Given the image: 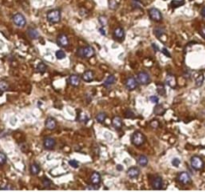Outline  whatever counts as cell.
I'll list each match as a JSON object with an SVG mask.
<instances>
[{
    "label": "cell",
    "mask_w": 205,
    "mask_h": 192,
    "mask_svg": "<svg viewBox=\"0 0 205 192\" xmlns=\"http://www.w3.org/2000/svg\"><path fill=\"white\" fill-rule=\"evenodd\" d=\"M77 55L81 58H91L94 55V49L91 46L80 47L77 49Z\"/></svg>",
    "instance_id": "1"
},
{
    "label": "cell",
    "mask_w": 205,
    "mask_h": 192,
    "mask_svg": "<svg viewBox=\"0 0 205 192\" xmlns=\"http://www.w3.org/2000/svg\"><path fill=\"white\" fill-rule=\"evenodd\" d=\"M46 18L50 23H57L61 19V11L59 9L49 10L46 14Z\"/></svg>",
    "instance_id": "2"
},
{
    "label": "cell",
    "mask_w": 205,
    "mask_h": 192,
    "mask_svg": "<svg viewBox=\"0 0 205 192\" xmlns=\"http://www.w3.org/2000/svg\"><path fill=\"white\" fill-rule=\"evenodd\" d=\"M131 141H132L133 145L139 147V146H141L143 143L145 142L144 134H143V133H141L140 131H135L132 134V136H131Z\"/></svg>",
    "instance_id": "3"
},
{
    "label": "cell",
    "mask_w": 205,
    "mask_h": 192,
    "mask_svg": "<svg viewBox=\"0 0 205 192\" xmlns=\"http://www.w3.org/2000/svg\"><path fill=\"white\" fill-rule=\"evenodd\" d=\"M190 164L193 169L195 170H201L204 167V161L202 160L201 157L199 156H192L190 159Z\"/></svg>",
    "instance_id": "4"
},
{
    "label": "cell",
    "mask_w": 205,
    "mask_h": 192,
    "mask_svg": "<svg viewBox=\"0 0 205 192\" xmlns=\"http://www.w3.org/2000/svg\"><path fill=\"white\" fill-rule=\"evenodd\" d=\"M13 22L19 28H23L26 25V18L21 13H16L13 15Z\"/></svg>",
    "instance_id": "5"
},
{
    "label": "cell",
    "mask_w": 205,
    "mask_h": 192,
    "mask_svg": "<svg viewBox=\"0 0 205 192\" xmlns=\"http://www.w3.org/2000/svg\"><path fill=\"white\" fill-rule=\"evenodd\" d=\"M177 180H178V182L181 183V184L187 185V184H189V183H191V176H190V174H189L188 172L183 171V172L178 173Z\"/></svg>",
    "instance_id": "6"
},
{
    "label": "cell",
    "mask_w": 205,
    "mask_h": 192,
    "mask_svg": "<svg viewBox=\"0 0 205 192\" xmlns=\"http://www.w3.org/2000/svg\"><path fill=\"white\" fill-rule=\"evenodd\" d=\"M150 183H151V187L153 189H161L163 185V179L161 176L154 175L150 179Z\"/></svg>",
    "instance_id": "7"
},
{
    "label": "cell",
    "mask_w": 205,
    "mask_h": 192,
    "mask_svg": "<svg viewBox=\"0 0 205 192\" xmlns=\"http://www.w3.org/2000/svg\"><path fill=\"white\" fill-rule=\"evenodd\" d=\"M148 13H149L150 18L153 21H156V22H160L163 18L162 13H161L160 10L157 9V8H151V9H149V12Z\"/></svg>",
    "instance_id": "8"
},
{
    "label": "cell",
    "mask_w": 205,
    "mask_h": 192,
    "mask_svg": "<svg viewBox=\"0 0 205 192\" xmlns=\"http://www.w3.org/2000/svg\"><path fill=\"white\" fill-rule=\"evenodd\" d=\"M137 81L139 82L140 84L142 85H146L150 82V76L148 73H146L144 71H141L137 74V77H136Z\"/></svg>",
    "instance_id": "9"
},
{
    "label": "cell",
    "mask_w": 205,
    "mask_h": 192,
    "mask_svg": "<svg viewBox=\"0 0 205 192\" xmlns=\"http://www.w3.org/2000/svg\"><path fill=\"white\" fill-rule=\"evenodd\" d=\"M138 83L139 82L137 81V79H135L134 77H128L126 79V82H125V86L128 90H135V89L138 87Z\"/></svg>",
    "instance_id": "10"
},
{
    "label": "cell",
    "mask_w": 205,
    "mask_h": 192,
    "mask_svg": "<svg viewBox=\"0 0 205 192\" xmlns=\"http://www.w3.org/2000/svg\"><path fill=\"white\" fill-rule=\"evenodd\" d=\"M113 36L116 40L118 41H122L125 37V32H124V29L122 27H117L114 29L113 31Z\"/></svg>",
    "instance_id": "11"
},
{
    "label": "cell",
    "mask_w": 205,
    "mask_h": 192,
    "mask_svg": "<svg viewBox=\"0 0 205 192\" xmlns=\"http://www.w3.org/2000/svg\"><path fill=\"white\" fill-rule=\"evenodd\" d=\"M55 140H54L53 138H51V137H47V138L44 139V141H43V146H44L45 149L47 150H51L53 149L54 147H55Z\"/></svg>",
    "instance_id": "12"
},
{
    "label": "cell",
    "mask_w": 205,
    "mask_h": 192,
    "mask_svg": "<svg viewBox=\"0 0 205 192\" xmlns=\"http://www.w3.org/2000/svg\"><path fill=\"white\" fill-rule=\"evenodd\" d=\"M57 44L61 47H66L69 44V40L65 34L61 33L57 36Z\"/></svg>",
    "instance_id": "13"
},
{
    "label": "cell",
    "mask_w": 205,
    "mask_h": 192,
    "mask_svg": "<svg viewBox=\"0 0 205 192\" xmlns=\"http://www.w3.org/2000/svg\"><path fill=\"white\" fill-rule=\"evenodd\" d=\"M139 174H140V170H139V168L135 166L130 167L127 170V175L129 178H137L139 176Z\"/></svg>",
    "instance_id": "14"
},
{
    "label": "cell",
    "mask_w": 205,
    "mask_h": 192,
    "mask_svg": "<svg viewBox=\"0 0 205 192\" xmlns=\"http://www.w3.org/2000/svg\"><path fill=\"white\" fill-rule=\"evenodd\" d=\"M45 127H46L47 129H49V130L55 129V127H56L55 119L52 118V117H48V118L45 120Z\"/></svg>",
    "instance_id": "15"
},
{
    "label": "cell",
    "mask_w": 205,
    "mask_h": 192,
    "mask_svg": "<svg viewBox=\"0 0 205 192\" xmlns=\"http://www.w3.org/2000/svg\"><path fill=\"white\" fill-rule=\"evenodd\" d=\"M90 181L93 185H98L101 182V176L98 172H93L90 176Z\"/></svg>",
    "instance_id": "16"
},
{
    "label": "cell",
    "mask_w": 205,
    "mask_h": 192,
    "mask_svg": "<svg viewBox=\"0 0 205 192\" xmlns=\"http://www.w3.org/2000/svg\"><path fill=\"white\" fill-rule=\"evenodd\" d=\"M94 78V74L91 70H86L82 74V79L84 80L85 82H91Z\"/></svg>",
    "instance_id": "17"
},
{
    "label": "cell",
    "mask_w": 205,
    "mask_h": 192,
    "mask_svg": "<svg viewBox=\"0 0 205 192\" xmlns=\"http://www.w3.org/2000/svg\"><path fill=\"white\" fill-rule=\"evenodd\" d=\"M148 162H149V160H148V158L145 155H139L137 157V164H138L139 166L145 167L146 165L148 164Z\"/></svg>",
    "instance_id": "18"
},
{
    "label": "cell",
    "mask_w": 205,
    "mask_h": 192,
    "mask_svg": "<svg viewBox=\"0 0 205 192\" xmlns=\"http://www.w3.org/2000/svg\"><path fill=\"white\" fill-rule=\"evenodd\" d=\"M89 118H90V116H89L86 112H84V111H79V113H78V117H77L78 121L86 123V122H88Z\"/></svg>",
    "instance_id": "19"
},
{
    "label": "cell",
    "mask_w": 205,
    "mask_h": 192,
    "mask_svg": "<svg viewBox=\"0 0 205 192\" xmlns=\"http://www.w3.org/2000/svg\"><path fill=\"white\" fill-rule=\"evenodd\" d=\"M166 83L169 87H171V88H175L176 84H177V82H176V78L174 77L173 75H168L166 77Z\"/></svg>",
    "instance_id": "20"
},
{
    "label": "cell",
    "mask_w": 205,
    "mask_h": 192,
    "mask_svg": "<svg viewBox=\"0 0 205 192\" xmlns=\"http://www.w3.org/2000/svg\"><path fill=\"white\" fill-rule=\"evenodd\" d=\"M112 125L114 126V128H116V129H120V128L122 127V125H123V123H122V119L118 116L113 117Z\"/></svg>",
    "instance_id": "21"
},
{
    "label": "cell",
    "mask_w": 205,
    "mask_h": 192,
    "mask_svg": "<svg viewBox=\"0 0 205 192\" xmlns=\"http://www.w3.org/2000/svg\"><path fill=\"white\" fill-rule=\"evenodd\" d=\"M40 170L41 168L37 163H32V164L30 165V173H31L32 175H37V174H39Z\"/></svg>",
    "instance_id": "22"
},
{
    "label": "cell",
    "mask_w": 205,
    "mask_h": 192,
    "mask_svg": "<svg viewBox=\"0 0 205 192\" xmlns=\"http://www.w3.org/2000/svg\"><path fill=\"white\" fill-rule=\"evenodd\" d=\"M69 83L73 86H78L80 84V77L78 75H71L69 77Z\"/></svg>",
    "instance_id": "23"
},
{
    "label": "cell",
    "mask_w": 205,
    "mask_h": 192,
    "mask_svg": "<svg viewBox=\"0 0 205 192\" xmlns=\"http://www.w3.org/2000/svg\"><path fill=\"white\" fill-rule=\"evenodd\" d=\"M27 33L30 38H32V39H36L39 37V32H38V30L35 29V28H29V29L27 30Z\"/></svg>",
    "instance_id": "24"
},
{
    "label": "cell",
    "mask_w": 205,
    "mask_h": 192,
    "mask_svg": "<svg viewBox=\"0 0 205 192\" xmlns=\"http://www.w3.org/2000/svg\"><path fill=\"white\" fill-rule=\"evenodd\" d=\"M119 5H120V0H109V2H108L109 8L112 10L117 9Z\"/></svg>",
    "instance_id": "25"
},
{
    "label": "cell",
    "mask_w": 205,
    "mask_h": 192,
    "mask_svg": "<svg viewBox=\"0 0 205 192\" xmlns=\"http://www.w3.org/2000/svg\"><path fill=\"white\" fill-rule=\"evenodd\" d=\"M115 81H116V78H115L114 75H109L107 78H106V80L104 81V85L105 86H110V85H113L115 83Z\"/></svg>",
    "instance_id": "26"
},
{
    "label": "cell",
    "mask_w": 205,
    "mask_h": 192,
    "mask_svg": "<svg viewBox=\"0 0 205 192\" xmlns=\"http://www.w3.org/2000/svg\"><path fill=\"white\" fill-rule=\"evenodd\" d=\"M153 111H154V113H155L156 115H162V114H164L165 109L162 105H161V104H157L155 107H154Z\"/></svg>",
    "instance_id": "27"
},
{
    "label": "cell",
    "mask_w": 205,
    "mask_h": 192,
    "mask_svg": "<svg viewBox=\"0 0 205 192\" xmlns=\"http://www.w3.org/2000/svg\"><path fill=\"white\" fill-rule=\"evenodd\" d=\"M47 67L46 65L44 64V62H42V61H40V62L37 63L36 65V70L38 72H40V73H44L45 71H46Z\"/></svg>",
    "instance_id": "28"
},
{
    "label": "cell",
    "mask_w": 205,
    "mask_h": 192,
    "mask_svg": "<svg viewBox=\"0 0 205 192\" xmlns=\"http://www.w3.org/2000/svg\"><path fill=\"white\" fill-rule=\"evenodd\" d=\"M106 118H107V115H106L105 112H99L96 114V120L99 123H103Z\"/></svg>",
    "instance_id": "29"
},
{
    "label": "cell",
    "mask_w": 205,
    "mask_h": 192,
    "mask_svg": "<svg viewBox=\"0 0 205 192\" xmlns=\"http://www.w3.org/2000/svg\"><path fill=\"white\" fill-rule=\"evenodd\" d=\"M184 4H185L184 0H173V1L171 2V4H170V6H171L172 8H178L180 7V6L184 5Z\"/></svg>",
    "instance_id": "30"
},
{
    "label": "cell",
    "mask_w": 205,
    "mask_h": 192,
    "mask_svg": "<svg viewBox=\"0 0 205 192\" xmlns=\"http://www.w3.org/2000/svg\"><path fill=\"white\" fill-rule=\"evenodd\" d=\"M8 89H9V85H8L7 82L4 81V80L0 81V94H2L3 92L7 91Z\"/></svg>",
    "instance_id": "31"
},
{
    "label": "cell",
    "mask_w": 205,
    "mask_h": 192,
    "mask_svg": "<svg viewBox=\"0 0 205 192\" xmlns=\"http://www.w3.org/2000/svg\"><path fill=\"white\" fill-rule=\"evenodd\" d=\"M42 184H43V186H44V188H51L53 183H52V181L48 179V178L44 177L42 179Z\"/></svg>",
    "instance_id": "32"
},
{
    "label": "cell",
    "mask_w": 205,
    "mask_h": 192,
    "mask_svg": "<svg viewBox=\"0 0 205 192\" xmlns=\"http://www.w3.org/2000/svg\"><path fill=\"white\" fill-rule=\"evenodd\" d=\"M157 92H158V94L160 95V96H164L165 95V93H166V90H165V88H164V86L163 85H157Z\"/></svg>",
    "instance_id": "33"
},
{
    "label": "cell",
    "mask_w": 205,
    "mask_h": 192,
    "mask_svg": "<svg viewBox=\"0 0 205 192\" xmlns=\"http://www.w3.org/2000/svg\"><path fill=\"white\" fill-rule=\"evenodd\" d=\"M203 82H204V75L203 74H201V75H199L197 78H196L195 84H196V86H201V85L203 84Z\"/></svg>",
    "instance_id": "34"
},
{
    "label": "cell",
    "mask_w": 205,
    "mask_h": 192,
    "mask_svg": "<svg viewBox=\"0 0 205 192\" xmlns=\"http://www.w3.org/2000/svg\"><path fill=\"white\" fill-rule=\"evenodd\" d=\"M66 57V54H65V52L63 51V50H57L56 51V58L57 59H64V58Z\"/></svg>",
    "instance_id": "35"
},
{
    "label": "cell",
    "mask_w": 205,
    "mask_h": 192,
    "mask_svg": "<svg viewBox=\"0 0 205 192\" xmlns=\"http://www.w3.org/2000/svg\"><path fill=\"white\" fill-rule=\"evenodd\" d=\"M154 34L156 35L157 38H160L164 34V29L163 28H155L154 29Z\"/></svg>",
    "instance_id": "36"
},
{
    "label": "cell",
    "mask_w": 205,
    "mask_h": 192,
    "mask_svg": "<svg viewBox=\"0 0 205 192\" xmlns=\"http://www.w3.org/2000/svg\"><path fill=\"white\" fill-rule=\"evenodd\" d=\"M6 160H7V158H6V155L4 153H2V152H0V165L5 164Z\"/></svg>",
    "instance_id": "37"
},
{
    "label": "cell",
    "mask_w": 205,
    "mask_h": 192,
    "mask_svg": "<svg viewBox=\"0 0 205 192\" xmlns=\"http://www.w3.org/2000/svg\"><path fill=\"white\" fill-rule=\"evenodd\" d=\"M69 165L70 166H72L74 168H77L78 166H79V163H78V161L77 160H74V159H72V160H69Z\"/></svg>",
    "instance_id": "38"
},
{
    "label": "cell",
    "mask_w": 205,
    "mask_h": 192,
    "mask_svg": "<svg viewBox=\"0 0 205 192\" xmlns=\"http://www.w3.org/2000/svg\"><path fill=\"white\" fill-rule=\"evenodd\" d=\"M125 116L127 117V118H133V117H134V113H133L130 109H128V110H126Z\"/></svg>",
    "instance_id": "39"
},
{
    "label": "cell",
    "mask_w": 205,
    "mask_h": 192,
    "mask_svg": "<svg viewBox=\"0 0 205 192\" xmlns=\"http://www.w3.org/2000/svg\"><path fill=\"white\" fill-rule=\"evenodd\" d=\"M179 164H180V160L178 158H173L172 159V165L173 166H179Z\"/></svg>",
    "instance_id": "40"
},
{
    "label": "cell",
    "mask_w": 205,
    "mask_h": 192,
    "mask_svg": "<svg viewBox=\"0 0 205 192\" xmlns=\"http://www.w3.org/2000/svg\"><path fill=\"white\" fill-rule=\"evenodd\" d=\"M99 21H100V23H101V25H106V23H107V19L105 18V17H102V16H100L99 17Z\"/></svg>",
    "instance_id": "41"
},
{
    "label": "cell",
    "mask_w": 205,
    "mask_h": 192,
    "mask_svg": "<svg viewBox=\"0 0 205 192\" xmlns=\"http://www.w3.org/2000/svg\"><path fill=\"white\" fill-rule=\"evenodd\" d=\"M149 100L151 102H153V103H158V102H159V99H158V97H157V96H151V97L149 98Z\"/></svg>",
    "instance_id": "42"
},
{
    "label": "cell",
    "mask_w": 205,
    "mask_h": 192,
    "mask_svg": "<svg viewBox=\"0 0 205 192\" xmlns=\"http://www.w3.org/2000/svg\"><path fill=\"white\" fill-rule=\"evenodd\" d=\"M162 52L165 54V55L167 56V57H171V54L169 53V51H168V50H166V48H164V47H163V48H162Z\"/></svg>",
    "instance_id": "43"
},
{
    "label": "cell",
    "mask_w": 205,
    "mask_h": 192,
    "mask_svg": "<svg viewBox=\"0 0 205 192\" xmlns=\"http://www.w3.org/2000/svg\"><path fill=\"white\" fill-rule=\"evenodd\" d=\"M151 126H153V128H157V126H158V122H157V121H153L151 123Z\"/></svg>",
    "instance_id": "44"
},
{
    "label": "cell",
    "mask_w": 205,
    "mask_h": 192,
    "mask_svg": "<svg viewBox=\"0 0 205 192\" xmlns=\"http://www.w3.org/2000/svg\"><path fill=\"white\" fill-rule=\"evenodd\" d=\"M0 189H12L11 186H9V185H6V186H2L0 187Z\"/></svg>",
    "instance_id": "45"
},
{
    "label": "cell",
    "mask_w": 205,
    "mask_h": 192,
    "mask_svg": "<svg viewBox=\"0 0 205 192\" xmlns=\"http://www.w3.org/2000/svg\"><path fill=\"white\" fill-rule=\"evenodd\" d=\"M87 189H98V185H94V186H87Z\"/></svg>",
    "instance_id": "46"
},
{
    "label": "cell",
    "mask_w": 205,
    "mask_h": 192,
    "mask_svg": "<svg viewBox=\"0 0 205 192\" xmlns=\"http://www.w3.org/2000/svg\"><path fill=\"white\" fill-rule=\"evenodd\" d=\"M99 31H100V33H101L102 35H106V32H105V30H104V29H102V28H99Z\"/></svg>",
    "instance_id": "47"
},
{
    "label": "cell",
    "mask_w": 205,
    "mask_h": 192,
    "mask_svg": "<svg viewBox=\"0 0 205 192\" xmlns=\"http://www.w3.org/2000/svg\"><path fill=\"white\" fill-rule=\"evenodd\" d=\"M201 15H202V16H203L204 18H205V6H204L203 8H202V9H201Z\"/></svg>",
    "instance_id": "48"
},
{
    "label": "cell",
    "mask_w": 205,
    "mask_h": 192,
    "mask_svg": "<svg viewBox=\"0 0 205 192\" xmlns=\"http://www.w3.org/2000/svg\"><path fill=\"white\" fill-rule=\"evenodd\" d=\"M201 34H202V36L205 38V27L202 28V30H201Z\"/></svg>",
    "instance_id": "49"
},
{
    "label": "cell",
    "mask_w": 205,
    "mask_h": 192,
    "mask_svg": "<svg viewBox=\"0 0 205 192\" xmlns=\"http://www.w3.org/2000/svg\"><path fill=\"white\" fill-rule=\"evenodd\" d=\"M122 169H123V167H122V165H118V166H117V170H120V171H121Z\"/></svg>",
    "instance_id": "50"
},
{
    "label": "cell",
    "mask_w": 205,
    "mask_h": 192,
    "mask_svg": "<svg viewBox=\"0 0 205 192\" xmlns=\"http://www.w3.org/2000/svg\"><path fill=\"white\" fill-rule=\"evenodd\" d=\"M152 46H153V47H154V50H155V51H157V50H158V48H157V47H156V45H155V44H154V43H153V44H152Z\"/></svg>",
    "instance_id": "51"
},
{
    "label": "cell",
    "mask_w": 205,
    "mask_h": 192,
    "mask_svg": "<svg viewBox=\"0 0 205 192\" xmlns=\"http://www.w3.org/2000/svg\"><path fill=\"white\" fill-rule=\"evenodd\" d=\"M133 1H140V0H133Z\"/></svg>",
    "instance_id": "52"
},
{
    "label": "cell",
    "mask_w": 205,
    "mask_h": 192,
    "mask_svg": "<svg viewBox=\"0 0 205 192\" xmlns=\"http://www.w3.org/2000/svg\"><path fill=\"white\" fill-rule=\"evenodd\" d=\"M163 1H167V0H163Z\"/></svg>",
    "instance_id": "53"
}]
</instances>
